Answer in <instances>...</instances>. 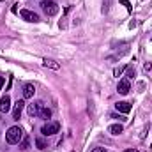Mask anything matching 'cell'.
<instances>
[{
	"label": "cell",
	"mask_w": 152,
	"mask_h": 152,
	"mask_svg": "<svg viewBox=\"0 0 152 152\" xmlns=\"http://www.w3.org/2000/svg\"><path fill=\"white\" fill-rule=\"evenodd\" d=\"M23 138V129L20 127V126H12V127H9L7 129V133H5V140H7V143L9 145H14V143H20V140Z\"/></svg>",
	"instance_id": "6da1fadb"
},
{
	"label": "cell",
	"mask_w": 152,
	"mask_h": 152,
	"mask_svg": "<svg viewBox=\"0 0 152 152\" xmlns=\"http://www.w3.org/2000/svg\"><path fill=\"white\" fill-rule=\"evenodd\" d=\"M41 9L48 14V16H55L58 12V5L53 2V0H42L41 2Z\"/></svg>",
	"instance_id": "7a4b0ae2"
},
{
	"label": "cell",
	"mask_w": 152,
	"mask_h": 152,
	"mask_svg": "<svg viewBox=\"0 0 152 152\" xmlns=\"http://www.w3.org/2000/svg\"><path fill=\"white\" fill-rule=\"evenodd\" d=\"M58 131H60V124H58V122H48V124H44V126L41 127V133H42L44 136L57 134Z\"/></svg>",
	"instance_id": "3957f363"
},
{
	"label": "cell",
	"mask_w": 152,
	"mask_h": 152,
	"mask_svg": "<svg viewBox=\"0 0 152 152\" xmlns=\"http://www.w3.org/2000/svg\"><path fill=\"white\" fill-rule=\"evenodd\" d=\"M42 108H44V103H42V101H34L32 104H28L27 112H28L30 117H39V113H41Z\"/></svg>",
	"instance_id": "277c9868"
},
{
	"label": "cell",
	"mask_w": 152,
	"mask_h": 152,
	"mask_svg": "<svg viewBox=\"0 0 152 152\" xmlns=\"http://www.w3.org/2000/svg\"><path fill=\"white\" fill-rule=\"evenodd\" d=\"M23 106H25V101L23 99H18L16 104H14V110H12V120H20L21 112H23Z\"/></svg>",
	"instance_id": "5b68a950"
},
{
	"label": "cell",
	"mask_w": 152,
	"mask_h": 152,
	"mask_svg": "<svg viewBox=\"0 0 152 152\" xmlns=\"http://www.w3.org/2000/svg\"><path fill=\"white\" fill-rule=\"evenodd\" d=\"M20 14H21V18H23V20H27V21H30V23H37V21H39V16L36 14V12L28 11V9H23Z\"/></svg>",
	"instance_id": "8992f818"
},
{
	"label": "cell",
	"mask_w": 152,
	"mask_h": 152,
	"mask_svg": "<svg viewBox=\"0 0 152 152\" xmlns=\"http://www.w3.org/2000/svg\"><path fill=\"white\" fill-rule=\"evenodd\" d=\"M117 90H118V94L126 96V94L131 90V83H129V80H120V81H118V87H117Z\"/></svg>",
	"instance_id": "52a82bcc"
},
{
	"label": "cell",
	"mask_w": 152,
	"mask_h": 152,
	"mask_svg": "<svg viewBox=\"0 0 152 152\" xmlns=\"http://www.w3.org/2000/svg\"><path fill=\"white\" fill-rule=\"evenodd\" d=\"M9 110H11V97L5 94V96L0 99V112H2V113H7Z\"/></svg>",
	"instance_id": "ba28073f"
},
{
	"label": "cell",
	"mask_w": 152,
	"mask_h": 152,
	"mask_svg": "<svg viewBox=\"0 0 152 152\" xmlns=\"http://www.w3.org/2000/svg\"><path fill=\"white\" fill-rule=\"evenodd\" d=\"M34 92H36V87H34L32 83H27V85L23 87V97H25V99L34 97Z\"/></svg>",
	"instance_id": "9c48e42d"
},
{
	"label": "cell",
	"mask_w": 152,
	"mask_h": 152,
	"mask_svg": "<svg viewBox=\"0 0 152 152\" xmlns=\"http://www.w3.org/2000/svg\"><path fill=\"white\" fill-rule=\"evenodd\" d=\"M42 66L44 67H50V69H55V71L60 69V64L55 62V60H51V58H42Z\"/></svg>",
	"instance_id": "30bf717a"
},
{
	"label": "cell",
	"mask_w": 152,
	"mask_h": 152,
	"mask_svg": "<svg viewBox=\"0 0 152 152\" xmlns=\"http://www.w3.org/2000/svg\"><path fill=\"white\" fill-rule=\"evenodd\" d=\"M115 106H117V110H118L120 113H129V112H131V104L126 103V101H120V103H117Z\"/></svg>",
	"instance_id": "8fae6325"
},
{
	"label": "cell",
	"mask_w": 152,
	"mask_h": 152,
	"mask_svg": "<svg viewBox=\"0 0 152 152\" xmlns=\"http://www.w3.org/2000/svg\"><path fill=\"white\" fill-rule=\"evenodd\" d=\"M108 131H110L112 134H120V133L124 131V127H122L120 124H113V126H110V127H108Z\"/></svg>",
	"instance_id": "7c38bea8"
},
{
	"label": "cell",
	"mask_w": 152,
	"mask_h": 152,
	"mask_svg": "<svg viewBox=\"0 0 152 152\" xmlns=\"http://www.w3.org/2000/svg\"><path fill=\"white\" fill-rule=\"evenodd\" d=\"M39 117H41V118H46V120H48V118H50V117H51V110H50V108H46V106H44V108H42V110H41V113H39Z\"/></svg>",
	"instance_id": "4fadbf2b"
},
{
	"label": "cell",
	"mask_w": 152,
	"mask_h": 152,
	"mask_svg": "<svg viewBox=\"0 0 152 152\" xmlns=\"http://www.w3.org/2000/svg\"><path fill=\"white\" fill-rule=\"evenodd\" d=\"M36 145H37V149H41V151H42V149H46V147H48V145H46V142H44V140H42V138H41V136H39L37 140H36Z\"/></svg>",
	"instance_id": "5bb4252c"
},
{
	"label": "cell",
	"mask_w": 152,
	"mask_h": 152,
	"mask_svg": "<svg viewBox=\"0 0 152 152\" xmlns=\"http://www.w3.org/2000/svg\"><path fill=\"white\" fill-rule=\"evenodd\" d=\"M28 145H30V140H28V138H27V136H25V138H23V142H21V145H20V147H21V149H23V151H25V149H28Z\"/></svg>",
	"instance_id": "9a60e30c"
},
{
	"label": "cell",
	"mask_w": 152,
	"mask_h": 152,
	"mask_svg": "<svg viewBox=\"0 0 152 152\" xmlns=\"http://www.w3.org/2000/svg\"><path fill=\"white\" fill-rule=\"evenodd\" d=\"M110 2H112V0H104V5H103V12H108V11H110Z\"/></svg>",
	"instance_id": "2e32d148"
},
{
	"label": "cell",
	"mask_w": 152,
	"mask_h": 152,
	"mask_svg": "<svg viewBox=\"0 0 152 152\" xmlns=\"http://www.w3.org/2000/svg\"><path fill=\"white\" fill-rule=\"evenodd\" d=\"M134 75H136L134 69H133V67H127V78H134Z\"/></svg>",
	"instance_id": "e0dca14e"
},
{
	"label": "cell",
	"mask_w": 152,
	"mask_h": 152,
	"mask_svg": "<svg viewBox=\"0 0 152 152\" xmlns=\"http://www.w3.org/2000/svg\"><path fill=\"white\" fill-rule=\"evenodd\" d=\"M124 69H126V67H117V69L113 71V75H115V76H120L122 73H124Z\"/></svg>",
	"instance_id": "ac0fdd59"
},
{
	"label": "cell",
	"mask_w": 152,
	"mask_h": 152,
	"mask_svg": "<svg viewBox=\"0 0 152 152\" xmlns=\"http://www.w3.org/2000/svg\"><path fill=\"white\" fill-rule=\"evenodd\" d=\"M120 4H122V5H126V7H127V11H131V5H129V2H127V0H120Z\"/></svg>",
	"instance_id": "d6986e66"
},
{
	"label": "cell",
	"mask_w": 152,
	"mask_h": 152,
	"mask_svg": "<svg viewBox=\"0 0 152 152\" xmlns=\"http://www.w3.org/2000/svg\"><path fill=\"white\" fill-rule=\"evenodd\" d=\"M143 69H145V73H147V71H151V69H152V64H151V62H147V64L143 66Z\"/></svg>",
	"instance_id": "ffe728a7"
},
{
	"label": "cell",
	"mask_w": 152,
	"mask_h": 152,
	"mask_svg": "<svg viewBox=\"0 0 152 152\" xmlns=\"http://www.w3.org/2000/svg\"><path fill=\"white\" fill-rule=\"evenodd\" d=\"M90 152H106V151H104L103 147H96V149H92Z\"/></svg>",
	"instance_id": "44dd1931"
},
{
	"label": "cell",
	"mask_w": 152,
	"mask_h": 152,
	"mask_svg": "<svg viewBox=\"0 0 152 152\" xmlns=\"http://www.w3.org/2000/svg\"><path fill=\"white\" fill-rule=\"evenodd\" d=\"M4 81H5V80H4V76H0V88L4 87Z\"/></svg>",
	"instance_id": "7402d4cb"
},
{
	"label": "cell",
	"mask_w": 152,
	"mask_h": 152,
	"mask_svg": "<svg viewBox=\"0 0 152 152\" xmlns=\"http://www.w3.org/2000/svg\"><path fill=\"white\" fill-rule=\"evenodd\" d=\"M124 152H140V151H136V149H126Z\"/></svg>",
	"instance_id": "603a6c76"
}]
</instances>
